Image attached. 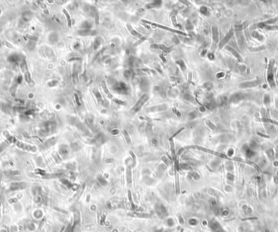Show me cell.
<instances>
[{
	"mask_svg": "<svg viewBox=\"0 0 278 232\" xmlns=\"http://www.w3.org/2000/svg\"><path fill=\"white\" fill-rule=\"evenodd\" d=\"M112 89L116 93L121 94V95H128L130 92V89H129L127 84L123 81H118L112 85Z\"/></svg>",
	"mask_w": 278,
	"mask_h": 232,
	"instance_id": "1",
	"label": "cell"
},
{
	"mask_svg": "<svg viewBox=\"0 0 278 232\" xmlns=\"http://www.w3.org/2000/svg\"><path fill=\"white\" fill-rule=\"evenodd\" d=\"M149 100V94L147 93H144L143 95L138 99V101L136 102V104L133 106L132 110H131V113L132 114H137V112H139L141 111V109L143 107V106L146 103V102Z\"/></svg>",
	"mask_w": 278,
	"mask_h": 232,
	"instance_id": "2",
	"label": "cell"
},
{
	"mask_svg": "<svg viewBox=\"0 0 278 232\" xmlns=\"http://www.w3.org/2000/svg\"><path fill=\"white\" fill-rule=\"evenodd\" d=\"M142 22H145L146 24H149V25H154L155 27H158L160 28H162V29H165L167 31H169V32H175V34H181L182 36H187V34H185L184 32H182L181 30H176V29H172V28H170L168 27H166V26H164V25H159V24H156V23H154V22H150V21H147V20H142Z\"/></svg>",
	"mask_w": 278,
	"mask_h": 232,
	"instance_id": "3",
	"label": "cell"
},
{
	"mask_svg": "<svg viewBox=\"0 0 278 232\" xmlns=\"http://www.w3.org/2000/svg\"><path fill=\"white\" fill-rule=\"evenodd\" d=\"M273 63L271 62L268 67L267 71V81L269 84L271 88H275V83H274V78H273Z\"/></svg>",
	"mask_w": 278,
	"mask_h": 232,
	"instance_id": "4",
	"label": "cell"
},
{
	"mask_svg": "<svg viewBox=\"0 0 278 232\" xmlns=\"http://www.w3.org/2000/svg\"><path fill=\"white\" fill-rule=\"evenodd\" d=\"M167 109V105L166 104H160V105H156L154 106H151L146 109V112L148 113H152V112H160V111H164Z\"/></svg>",
	"mask_w": 278,
	"mask_h": 232,
	"instance_id": "5",
	"label": "cell"
},
{
	"mask_svg": "<svg viewBox=\"0 0 278 232\" xmlns=\"http://www.w3.org/2000/svg\"><path fill=\"white\" fill-rule=\"evenodd\" d=\"M151 48L152 49H155V50H163V51H165V52H169L172 50V47H168L167 46L165 45H163V44H152L151 46Z\"/></svg>",
	"mask_w": 278,
	"mask_h": 232,
	"instance_id": "6",
	"label": "cell"
},
{
	"mask_svg": "<svg viewBox=\"0 0 278 232\" xmlns=\"http://www.w3.org/2000/svg\"><path fill=\"white\" fill-rule=\"evenodd\" d=\"M77 34L83 36V37H86V36H94L96 34V31L95 30H92V29H81L79 30L77 32Z\"/></svg>",
	"mask_w": 278,
	"mask_h": 232,
	"instance_id": "7",
	"label": "cell"
},
{
	"mask_svg": "<svg viewBox=\"0 0 278 232\" xmlns=\"http://www.w3.org/2000/svg\"><path fill=\"white\" fill-rule=\"evenodd\" d=\"M232 36H233V30H230V31L228 32V34L224 36V37L222 39V41H220V49L222 48V47H224L225 45L227 44V42H229V41L230 38L232 37Z\"/></svg>",
	"mask_w": 278,
	"mask_h": 232,
	"instance_id": "8",
	"label": "cell"
},
{
	"mask_svg": "<svg viewBox=\"0 0 278 232\" xmlns=\"http://www.w3.org/2000/svg\"><path fill=\"white\" fill-rule=\"evenodd\" d=\"M126 27H127V28H128V32L133 35V37H137V38H142V34H140V32H138L137 31H136L135 29H134V28H133V26L130 25V24H127Z\"/></svg>",
	"mask_w": 278,
	"mask_h": 232,
	"instance_id": "9",
	"label": "cell"
},
{
	"mask_svg": "<svg viewBox=\"0 0 278 232\" xmlns=\"http://www.w3.org/2000/svg\"><path fill=\"white\" fill-rule=\"evenodd\" d=\"M212 40L214 41V43H217L219 41V32H218V28L213 25L212 27Z\"/></svg>",
	"mask_w": 278,
	"mask_h": 232,
	"instance_id": "10",
	"label": "cell"
},
{
	"mask_svg": "<svg viewBox=\"0 0 278 232\" xmlns=\"http://www.w3.org/2000/svg\"><path fill=\"white\" fill-rule=\"evenodd\" d=\"M226 50H227L228 51H229L231 54H233V56L235 57V58H236L238 61H240V62H242V59L241 55L239 54L238 52H237L235 49H233L232 46H226Z\"/></svg>",
	"mask_w": 278,
	"mask_h": 232,
	"instance_id": "11",
	"label": "cell"
},
{
	"mask_svg": "<svg viewBox=\"0 0 278 232\" xmlns=\"http://www.w3.org/2000/svg\"><path fill=\"white\" fill-rule=\"evenodd\" d=\"M162 6V1H158V0H155V1H153L150 3H147L145 6L146 9H152L155 7H160Z\"/></svg>",
	"mask_w": 278,
	"mask_h": 232,
	"instance_id": "12",
	"label": "cell"
},
{
	"mask_svg": "<svg viewBox=\"0 0 278 232\" xmlns=\"http://www.w3.org/2000/svg\"><path fill=\"white\" fill-rule=\"evenodd\" d=\"M21 59V55L20 54H16L15 53V54H11L10 56L8 57V61L10 63H17V62H20Z\"/></svg>",
	"mask_w": 278,
	"mask_h": 232,
	"instance_id": "13",
	"label": "cell"
},
{
	"mask_svg": "<svg viewBox=\"0 0 278 232\" xmlns=\"http://www.w3.org/2000/svg\"><path fill=\"white\" fill-rule=\"evenodd\" d=\"M139 86L142 89V90H147L148 88H149V83H148V80L145 78H142L140 80V82H139Z\"/></svg>",
	"mask_w": 278,
	"mask_h": 232,
	"instance_id": "14",
	"label": "cell"
},
{
	"mask_svg": "<svg viewBox=\"0 0 278 232\" xmlns=\"http://www.w3.org/2000/svg\"><path fill=\"white\" fill-rule=\"evenodd\" d=\"M260 83L259 80H254V81H248V82H245L240 84V87L242 88H249V87H252V86H256V85Z\"/></svg>",
	"mask_w": 278,
	"mask_h": 232,
	"instance_id": "15",
	"label": "cell"
},
{
	"mask_svg": "<svg viewBox=\"0 0 278 232\" xmlns=\"http://www.w3.org/2000/svg\"><path fill=\"white\" fill-rule=\"evenodd\" d=\"M242 93H235V94H233V95L231 96V97H230L229 99V102H239L240 100H242Z\"/></svg>",
	"mask_w": 278,
	"mask_h": 232,
	"instance_id": "16",
	"label": "cell"
},
{
	"mask_svg": "<svg viewBox=\"0 0 278 232\" xmlns=\"http://www.w3.org/2000/svg\"><path fill=\"white\" fill-rule=\"evenodd\" d=\"M102 44V38L100 37H96L94 39V45H93V48L94 50H97L100 46H101Z\"/></svg>",
	"mask_w": 278,
	"mask_h": 232,
	"instance_id": "17",
	"label": "cell"
},
{
	"mask_svg": "<svg viewBox=\"0 0 278 232\" xmlns=\"http://www.w3.org/2000/svg\"><path fill=\"white\" fill-rule=\"evenodd\" d=\"M237 41L239 46H242L244 44H245V38H244L243 35L241 34V32H237Z\"/></svg>",
	"mask_w": 278,
	"mask_h": 232,
	"instance_id": "18",
	"label": "cell"
},
{
	"mask_svg": "<svg viewBox=\"0 0 278 232\" xmlns=\"http://www.w3.org/2000/svg\"><path fill=\"white\" fill-rule=\"evenodd\" d=\"M80 28L81 29H91V28H92V24L88 20H85L81 23V25H80Z\"/></svg>",
	"mask_w": 278,
	"mask_h": 232,
	"instance_id": "19",
	"label": "cell"
},
{
	"mask_svg": "<svg viewBox=\"0 0 278 232\" xmlns=\"http://www.w3.org/2000/svg\"><path fill=\"white\" fill-rule=\"evenodd\" d=\"M93 93H94V94L95 95V97H96L98 102H100L101 104H103V103H104V100L103 99V97H102V96H101V93H99V91L98 90V89H94V90H93Z\"/></svg>",
	"mask_w": 278,
	"mask_h": 232,
	"instance_id": "20",
	"label": "cell"
},
{
	"mask_svg": "<svg viewBox=\"0 0 278 232\" xmlns=\"http://www.w3.org/2000/svg\"><path fill=\"white\" fill-rule=\"evenodd\" d=\"M129 64H130L132 67H136V66H138L140 64V60H139L136 57H131L130 59H129Z\"/></svg>",
	"mask_w": 278,
	"mask_h": 232,
	"instance_id": "21",
	"label": "cell"
},
{
	"mask_svg": "<svg viewBox=\"0 0 278 232\" xmlns=\"http://www.w3.org/2000/svg\"><path fill=\"white\" fill-rule=\"evenodd\" d=\"M123 75H124V78H126L127 80H129L130 78H132V76L133 75V72L131 69H126L124 71Z\"/></svg>",
	"mask_w": 278,
	"mask_h": 232,
	"instance_id": "22",
	"label": "cell"
},
{
	"mask_svg": "<svg viewBox=\"0 0 278 232\" xmlns=\"http://www.w3.org/2000/svg\"><path fill=\"white\" fill-rule=\"evenodd\" d=\"M176 63L177 65L179 66L180 69L182 71V72H185V71L186 70V65H185V61L182 60V59H178V60L176 61Z\"/></svg>",
	"mask_w": 278,
	"mask_h": 232,
	"instance_id": "23",
	"label": "cell"
},
{
	"mask_svg": "<svg viewBox=\"0 0 278 232\" xmlns=\"http://www.w3.org/2000/svg\"><path fill=\"white\" fill-rule=\"evenodd\" d=\"M199 11L200 12L203 14V15H204L205 16H210V11L209 9L205 7V6H202L200 8H199Z\"/></svg>",
	"mask_w": 278,
	"mask_h": 232,
	"instance_id": "24",
	"label": "cell"
},
{
	"mask_svg": "<svg viewBox=\"0 0 278 232\" xmlns=\"http://www.w3.org/2000/svg\"><path fill=\"white\" fill-rule=\"evenodd\" d=\"M63 12H64V14L65 16H66L67 22H68V27H71V26H72V19H71V17H70V15H69L68 12L67 11L66 9H63Z\"/></svg>",
	"mask_w": 278,
	"mask_h": 232,
	"instance_id": "25",
	"label": "cell"
},
{
	"mask_svg": "<svg viewBox=\"0 0 278 232\" xmlns=\"http://www.w3.org/2000/svg\"><path fill=\"white\" fill-rule=\"evenodd\" d=\"M102 86H103V90H104V92L107 93V97H110V98H111V99H112V100L114 101L115 97H113V96L112 95V93L109 92L108 89L107 88V85H106V84H105L104 82H103V83H102Z\"/></svg>",
	"mask_w": 278,
	"mask_h": 232,
	"instance_id": "26",
	"label": "cell"
},
{
	"mask_svg": "<svg viewBox=\"0 0 278 232\" xmlns=\"http://www.w3.org/2000/svg\"><path fill=\"white\" fill-rule=\"evenodd\" d=\"M50 41L52 42V43H55L57 41H58V36L55 34V32H52L50 36Z\"/></svg>",
	"mask_w": 278,
	"mask_h": 232,
	"instance_id": "27",
	"label": "cell"
},
{
	"mask_svg": "<svg viewBox=\"0 0 278 232\" xmlns=\"http://www.w3.org/2000/svg\"><path fill=\"white\" fill-rule=\"evenodd\" d=\"M184 99L188 102H194V98L193 96H191L190 94L189 93H184V96H183Z\"/></svg>",
	"mask_w": 278,
	"mask_h": 232,
	"instance_id": "28",
	"label": "cell"
},
{
	"mask_svg": "<svg viewBox=\"0 0 278 232\" xmlns=\"http://www.w3.org/2000/svg\"><path fill=\"white\" fill-rule=\"evenodd\" d=\"M263 28H264L266 30H269V31L278 30V25H266Z\"/></svg>",
	"mask_w": 278,
	"mask_h": 232,
	"instance_id": "29",
	"label": "cell"
},
{
	"mask_svg": "<svg viewBox=\"0 0 278 232\" xmlns=\"http://www.w3.org/2000/svg\"><path fill=\"white\" fill-rule=\"evenodd\" d=\"M25 80H26V82H27L28 84H30L33 82L32 78H31V75H30V74H29V72H25Z\"/></svg>",
	"mask_w": 278,
	"mask_h": 232,
	"instance_id": "30",
	"label": "cell"
},
{
	"mask_svg": "<svg viewBox=\"0 0 278 232\" xmlns=\"http://www.w3.org/2000/svg\"><path fill=\"white\" fill-rule=\"evenodd\" d=\"M185 29H186V30H188V31H191V30H193L194 26H193L192 23H191L190 21H187V22H186L185 25Z\"/></svg>",
	"mask_w": 278,
	"mask_h": 232,
	"instance_id": "31",
	"label": "cell"
},
{
	"mask_svg": "<svg viewBox=\"0 0 278 232\" xmlns=\"http://www.w3.org/2000/svg\"><path fill=\"white\" fill-rule=\"evenodd\" d=\"M252 36L254 37H256V38H258L259 40L260 39H263V36L260 34V32H258L257 31H254L252 32Z\"/></svg>",
	"mask_w": 278,
	"mask_h": 232,
	"instance_id": "32",
	"label": "cell"
},
{
	"mask_svg": "<svg viewBox=\"0 0 278 232\" xmlns=\"http://www.w3.org/2000/svg\"><path fill=\"white\" fill-rule=\"evenodd\" d=\"M123 133H124V137H125V139H126L128 143H130V137H129V136H128V131L126 130H124Z\"/></svg>",
	"mask_w": 278,
	"mask_h": 232,
	"instance_id": "33",
	"label": "cell"
},
{
	"mask_svg": "<svg viewBox=\"0 0 278 232\" xmlns=\"http://www.w3.org/2000/svg\"><path fill=\"white\" fill-rule=\"evenodd\" d=\"M171 19H172V24H173V25H174L175 27H177V26H178V25H176V16H174V15H172V17H171Z\"/></svg>",
	"mask_w": 278,
	"mask_h": 232,
	"instance_id": "34",
	"label": "cell"
},
{
	"mask_svg": "<svg viewBox=\"0 0 278 232\" xmlns=\"http://www.w3.org/2000/svg\"><path fill=\"white\" fill-rule=\"evenodd\" d=\"M189 117H190V119H194V118L197 117V113L194 112V111L191 112V113H190Z\"/></svg>",
	"mask_w": 278,
	"mask_h": 232,
	"instance_id": "35",
	"label": "cell"
},
{
	"mask_svg": "<svg viewBox=\"0 0 278 232\" xmlns=\"http://www.w3.org/2000/svg\"><path fill=\"white\" fill-rule=\"evenodd\" d=\"M203 87L204 88H206V89H210L211 88H212V84H211L210 83H205L204 84H203Z\"/></svg>",
	"mask_w": 278,
	"mask_h": 232,
	"instance_id": "36",
	"label": "cell"
},
{
	"mask_svg": "<svg viewBox=\"0 0 278 232\" xmlns=\"http://www.w3.org/2000/svg\"><path fill=\"white\" fill-rule=\"evenodd\" d=\"M74 97H75V98H76V104H77L78 106H81V102H79V99H78V97H77V94L75 93V94H74Z\"/></svg>",
	"mask_w": 278,
	"mask_h": 232,
	"instance_id": "37",
	"label": "cell"
},
{
	"mask_svg": "<svg viewBox=\"0 0 278 232\" xmlns=\"http://www.w3.org/2000/svg\"><path fill=\"white\" fill-rule=\"evenodd\" d=\"M157 142H158V141H157V140H156V139H155V138L151 140V143H152L153 145H157Z\"/></svg>",
	"mask_w": 278,
	"mask_h": 232,
	"instance_id": "38",
	"label": "cell"
},
{
	"mask_svg": "<svg viewBox=\"0 0 278 232\" xmlns=\"http://www.w3.org/2000/svg\"><path fill=\"white\" fill-rule=\"evenodd\" d=\"M213 56H214V55H213V54H212V53L208 54V58H209L210 59H214Z\"/></svg>",
	"mask_w": 278,
	"mask_h": 232,
	"instance_id": "39",
	"label": "cell"
},
{
	"mask_svg": "<svg viewBox=\"0 0 278 232\" xmlns=\"http://www.w3.org/2000/svg\"><path fill=\"white\" fill-rule=\"evenodd\" d=\"M160 58L163 59V61H164V62H166V59L164 57V55H163V54H160Z\"/></svg>",
	"mask_w": 278,
	"mask_h": 232,
	"instance_id": "40",
	"label": "cell"
},
{
	"mask_svg": "<svg viewBox=\"0 0 278 232\" xmlns=\"http://www.w3.org/2000/svg\"><path fill=\"white\" fill-rule=\"evenodd\" d=\"M21 82H22V77H21V76H19V77H18V83L21 84Z\"/></svg>",
	"mask_w": 278,
	"mask_h": 232,
	"instance_id": "41",
	"label": "cell"
},
{
	"mask_svg": "<svg viewBox=\"0 0 278 232\" xmlns=\"http://www.w3.org/2000/svg\"><path fill=\"white\" fill-rule=\"evenodd\" d=\"M79 46H80V44H79V43H76V44L74 46V48H76H76H78Z\"/></svg>",
	"mask_w": 278,
	"mask_h": 232,
	"instance_id": "42",
	"label": "cell"
}]
</instances>
